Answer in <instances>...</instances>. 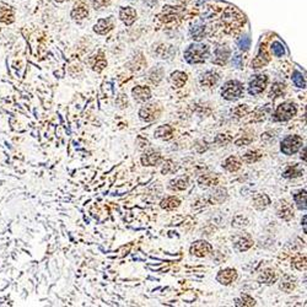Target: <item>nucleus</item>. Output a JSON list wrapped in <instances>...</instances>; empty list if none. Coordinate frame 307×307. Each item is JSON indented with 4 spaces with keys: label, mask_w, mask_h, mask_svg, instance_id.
I'll use <instances>...</instances> for the list:
<instances>
[{
    "label": "nucleus",
    "mask_w": 307,
    "mask_h": 307,
    "mask_svg": "<svg viewBox=\"0 0 307 307\" xmlns=\"http://www.w3.org/2000/svg\"><path fill=\"white\" fill-rule=\"evenodd\" d=\"M296 112L297 109L294 102H283L275 110L272 118L274 122H286L290 121L292 117H295Z\"/></svg>",
    "instance_id": "f03ea898"
},
{
    "label": "nucleus",
    "mask_w": 307,
    "mask_h": 307,
    "mask_svg": "<svg viewBox=\"0 0 307 307\" xmlns=\"http://www.w3.org/2000/svg\"><path fill=\"white\" fill-rule=\"evenodd\" d=\"M208 56H209V45L200 43L191 44L184 50V59L189 64L204 63L207 61Z\"/></svg>",
    "instance_id": "f257e3e1"
},
{
    "label": "nucleus",
    "mask_w": 307,
    "mask_h": 307,
    "mask_svg": "<svg viewBox=\"0 0 307 307\" xmlns=\"http://www.w3.org/2000/svg\"><path fill=\"white\" fill-rule=\"evenodd\" d=\"M269 112H270L269 105H267V106L261 107V109L256 110V112H254V114H253V121H256V122L263 121V119H265V116H267V114L269 113Z\"/></svg>",
    "instance_id": "e433bc0d"
},
{
    "label": "nucleus",
    "mask_w": 307,
    "mask_h": 307,
    "mask_svg": "<svg viewBox=\"0 0 307 307\" xmlns=\"http://www.w3.org/2000/svg\"><path fill=\"white\" fill-rule=\"evenodd\" d=\"M304 145V140L300 135H287L286 138H284L280 143V151H282L284 155H294L296 154L300 149Z\"/></svg>",
    "instance_id": "7ed1b4c3"
},
{
    "label": "nucleus",
    "mask_w": 307,
    "mask_h": 307,
    "mask_svg": "<svg viewBox=\"0 0 307 307\" xmlns=\"http://www.w3.org/2000/svg\"><path fill=\"white\" fill-rule=\"evenodd\" d=\"M106 66H107V62L105 61L102 57H100V58L96 59V63H95V66H93V70L100 73V71H102L105 68H106Z\"/></svg>",
    "instance_id": "49530a36"
},
{
    "label": "nucleus",
    "mask_w": 307,
    "mask_h": 307,
    "mask_svg": "<svg viewBox=\"0 0 307 307\" xmlns=\"http://www.w3.org/2000/svg\"><path fill=\"white\" fill-rule=\"evenodd\" d=\"M179 204H181V201H179L178 198H176V197H167V198L162 199L161 203H160V207L165 210H174L179 207Z\"/></svg>",
    "instance_id": "a878e982"
},
{
    "label": "nucleus",
    "mask_w": 307,
    "mask_h": 307,
    "mask_svg": "<svg viewBox=\"0 0 307 307\" xmlns=\"http://www.w3.org/2000/svg\"><path fill=\"white\" fill-rule=\"evenodd\" d=\"M0 21L4 23H11L14 21V10L8 5L0 6Z\"/></svg>",
    "instance_id": "bb28decb"
},
{
    "label": "nucleus",
    "mask_w": 307,
    "mask_h": 307,
    "mask_svg": "<svg viewBox=\"0 0 307 307\" xmlns=\"http://www.w3.org/2000/svg\"><path fill=\"white\" fill-rule=\"evenodd\" d=\"M187 79H188V76H187V74L183 73V71H175V73H172L171 76H170V81H171L172 85H175L176 88H182V86H184V84L187 83Z\"/></svg>",
    "instance_id": "b1692460"
},
{
    "label": "nucleus",
    "mask_w": 307,
    "mask_h": 307,
    "mask_svg": "<svg viewBox=\"0 0 307 307\" xmlns=\"http://www.w3.org/2000/svg\"><path fill=\"white\" fill-rule=\"evenodd\" d=\"M92 1V5L95 9H101L104 8V6L109 5L110 0H91Z\"/></svg>",
    "instance_id": "3c124183"
},
{
    "label": "nucleus",
    "mask_w": 307,
    "mask_h": 307,
    "mask_svg": "<svg viewBox=\"0 0 307 307\" xmlns=\"http://www.w3.org/2000/svg\"><path fill=\"white\" fill-rule=\"evenodd\" d=\"M191 35L193 40L200 41L201 38H204V36H205V26L200 25V23L194 25L193 27L191 28Z\"/></svg>",
    "instance_id": "72a5a7b5"
},
{
    "label": "nucleus",
    "mask_w": 307,
    "mask_h": 307,
    "mask_svg": "<svg viewBox=\"0 0 307 307\" xmlns=\"http://www.w3.org/2000/svg\"><path fill=\"white\" fill-rule=\"evenodd\" d=\"M292 81H294L295 86H297V88H306V81H305L304 75H302L300 71L295 70L294 73H292Z\"/></svg>",
    "instance_id": "4c0bfd02"
},
{
    "label": "nucleus",
    "mask_w": 307,
    "mask_h": 307,
    "mask_svg": "<svg viewBox=\"0 0 307 307\" xmlns=\"http://www.w3.org/2000/svg\"><path fill=\"white\" fill-rule=\"evenodd\" d=\"M304 174V169L300 165H292V166L285 169V171L283 172V177H285V178H296V177H301Z\"/></svg>",
    "instance_id": "4be33fe9"
},
{
    "label": "nucleus",
    "mask_w": 307,
    "mask_h": 307,
    "mask_svg": "<svg viewBox=\"0 0 307 307\" xmlns=\"http://www.w3.org/2000/svg\"><path fill=\"white\" fill-rule=\"evenodd\" d=\"M219 74L214 70H209L207 73H204L200 78V85L205 86V88H212V86L217 85L219 81Z\"/></svg>",
    "instance_id": "dca6fc26"
},
{
    "label": "nucleus",
    "mask_w": 307,
    "mask_h": 307,
    "mask_svg": "<svg viewBox=\"0 0 307 307\" xmlns=\"http://www.w3.org/2000/svg\"><path fill=\"white\" fill-rule=\"evenodd\" d=\"M247 225H248V220H247V218H244L243 215H237V217H235L234 220H232V226L239 227V229L246 227Z\"/></svg>",
    "instance_id": "58836bf2"
},
{
    "label": "nucleus",
    "mask_w": 307,
    "mask_h": 307,
    "mask_svg": "<svg viewBox=\"0 0 307 307\" xmlns=\"http://www.w3.org/2000/svg\"><path fill=\"white\" fill-rule=\"evenodd\" d=\"M277 280H278L277 273L272 269L264 270V272L260 275V278H258V282L262 283V284H267V285L274 284Z\"/></svg>",
    "instance_id": "393cba45"
},
{
    "label": "nucleus",
    "mask_w": 307,
    "mask_h": 307,
    "mask_svg": "<svg viewBox=\"0 0 307 307\" xmlns=\"http://www.w3.org/2000/svg\"><path fill=\"white\" fill-rule=\"evenodd\" d=\"M160 114V107L159 105L150 104L144 106L143 109L139 111V117L141 121L144 122H153L159 117Z\"/></svg>",
    "instance_id": "0eeeda50"
},
{
    "label": "nucleus",
    "mask_w": 307,
    "mask_h": 307,
    "mask_svg": "<svg viewBox=\"0 0 307 307\" xmlns=\"http://www.w3.org/2000/svg\"><path fill=\"white\" fill-rule=\"evenodd\" d=\"M285 84L283 83H275L274 85L272 86V88H270V92H269V97L270 98H278L280 97V96H284L285 93Z\"/></svg>",
    "instance_id": "2f4dec72"
},
{
    "label": "nucleus",
    "mask_w": 307,
    "mask_h": 307,
    "mask_svg": "<svg viewBox=\"0 0 307 307\" xmlns=\"http://www.w3.org/2000/svg\"><path fill=\"white\" fill-rule=\"evenodd\" d=\"M254 136L253 134H244L243 136H241V138L237 139L236 141H235V145L237 146H242V145H248V144H251L252 141H253Z\"/></svg>",
    "instance_id": "a19ab883"
},
{
    "label": "nucleus",
    "mask_w": 307,
    "mask_h": 307,
    "mask_svg": "<svg viewBox=\"0 0 307 307\" xmlns=\"http://www.w3.org/2000/svg\"><path fill=\"white\" fill-rule=\"evenodd\" d=\"M262 156L263 155L260 150H249L242 156V161L246 164H254V162L260 161Z\"/></svg>",
    "instance_id": "cd10ccee"
},
{
    "label": "nucleus",
    "mask_w": 307,
    "mask_h": 307,
    "mask_svg": "<svg viewBox=\"0 0 307 307\" xmlns=\"http://www.w3.org/2000/svg\"><path fill=\"white\" fill-rule=\"evenodd\" d=\"M241 161L236 156H230L222 162V167L229 172H236L241 169Z\"/></svg>",
    "instance_id": "412c9836"
},
{
    "label": "nucleus",
    "mask_w": 307,
    "mask_h": 307,
    "mask_svg": "<svg viewBox=\"0 0 307 307\" xmlns=\"http://www.w3.org/2000/svg\"><path fill=\"white\" fill-rule=\"evenodd\" d=\"M253 207L257 210H264L270 205V198L264 193H257L253 196Z\"/></svg>",
    "instance_id": "ddd939ff"
},
{
    "label": "nucleus",
    "mask_w": 307,
    "mask_h": 307,
    "mask_svg": "<svg viewBox=\"0 0 307 307\" xmlns=\"http://www.w3.org/2000/svg\"><path fill=\"white\" fill-rule=\"evenodd\" d=\"M113 28V20L111 18L109 19H101L98 20V22L96 23L95 27H93V31L98 35H106Z\"/></svg>",
    "instance_id": "4468645a"
},
{
    "label": "nucleus",
    "mask_w": 307,
    "mask_h": 307,
    "mask_svg": "<svg viewBox=\"0 0 307 307\" xmlns=\"http://www.w3.org/2000/svg\"><path fill=\"white\" fill-rule=\"evenodd\" d=\"M294 201L300 210H306V189L297 192L294 196Z\"/></svg>",
    "instance_id": "7c9ffc66"
},
{
    "label": "nucleus",
    "mask_w": 307,
    "mask_h": 307,
    "mask_svg": "<svg viewBox=\"0 0 307 307\" xmlns=\"http://www.w3.org/2000/svg\"><path fill=\"white\" fill-rule=\"evenodd\" d=\"M237 279V272L236 269H232V268H225V269H221L217 275V280L220 283L221 285H227L232 284L235 280Z\"/></svg>",
    "instance_id": "1a4fd4ad"
},
{
    "label": "nucleus",
    "mask_w": 307,
    "mask_h": 307,
    "mask_svg": "<svg viewBox=\"0 0 307 307\" xmlns=\"http://www.w3.org/2000/svg\"><path fill=\"white\" fill-rule=\"evenodd\" d=\"M231 54V50L226 45H220L215 49L214 58H213V63L217 66H225L229 61V57Z\"/></svg>",
    "instance_id": "9d476101"
},
{
    "label": "nucleus",
    "mask_w": 307,
    "mask_h": 307,
    "mask_svg": "<svg viewBox=\"0 0 307 307\" xmlns=\"http://www.w3.org/2000/svg\"><path fill=\"white\" fill-rule=\"evenodd\" d=\"M295 286H296V280H295L292 277H290V275H285V277L282 279V283H280V285H279L280 289L285 292L292 291V290L295 289Z\"/></svg>",
    "instance_id": "c756f323"
},
{
    "label": "nucleus",
    "mask_w": 307,
    "mask_h": 307,
    "mask_svg": "<svg viewBox=\"0 0 307 307\" xmlns=\"http://www.w3.org/2000/svg\"><path fill=\"white\" fill-rule=\"evenodd\" d=\"M172 134H174V128L171 126H169V124L160 126L155 131V136L159 139H164V140H170L172 138Z\"/></svg>",
    "instance_id": "5701e85b"
},
{
    "label": "nucleus",
    "mask_w": 307,
    "mask_h": 307,
    "mask_svg": "<svg viewBox=\"0 0 307 307\" xmlns=\"http://www.w3.org/2000/svg\"><path fill=\"white\" fill-rule=\"evenodd\" d=\"M305 153H306V148H304V150H302V153H301V159L304 160V161H306V156H305Z\"/></svg>",
    "instance_id": "864d4df0"
},
{
    "label": "nucleus",
    "mask_w": 307,
    "mask_h": 307,
    "mask_svg": "<svg viewBox=\"0 0 307 307\" xmlns=\"http://www.w3.org/2000/svg\"><path fill=\"white\" fill-rule=\"evenodd\" d=\"M119 18L127 26H132L134 21L136 20V11L133 8H131V6L122 8L121 11H119Z\"/></svg>",
    "instance_id": "2eb2a0df"
},
{
    "label": "nucleus",
    "mask_w": 307,
    "mask_h": 307,
    "mask_svg": "<svg viewBox=\"0 0 307 307\" xmlns=\"http://www.w3.org/2000/svg\"><path fill=\"white\" fill-rule=\"evenodd\" d=\"M175 169V165H174V161H171V160H167V161H165L164 164V167H162V175H167L170 174L171 171H174Z\"/></svg>",
    "instance_id": "8fccbe9b"
},
{
    "label": "nucleus",
    "mask_w": 307,
    "mask_h": 307,
    "mask_svg": "<svg viewBox=\"0 0 307 307\" xmlns=\"http://www.w3.org/2000/svg\"><path fill=\"white\" fill-rule=\"evenodd\" d=\"M157 0H146V3L149 4V5H153V4H155L156 3Z\"/></svg>",
    "instance_id": "6e6d98bb"
},
{
    "label": "nucleus",
    "mask_w": 307,
    "mask_h": 307,
    "mask_svg": "<svg viewBox=\"0 0 307 307\" xmlns=\"http://www.w3.org/2000/svg\"><path fill=\"white\" fill-rule=\"evenodd\" d=\"M268 84V76L263 75V74H258V75H254L253 79L249 81L248 86V92L249 95H260L263 91L265 90V86Z\"/></svg>",
    "instance_id": "39448f33"
},
{
    "label": "nucleus",
    "mask_w": 307,
    "mask_h": 307,
    "mask_svg": "<svg viewBox=\"0 0 307 307\" xmlns=\"http://www.w3.org/2000/svg\"><path fill=\"white\" fill-rule=\"evenodd\" d=\"M231 141H232V138L230 135H227V134H218V136L215 138V143L220 146L226 145V144L231 143Z\"/></svg>",
    "instance_id": "c03bdc74"
},
{
    "label": "nucleus",
    "mask_w": 307,
    "mask_h": 307,
    "mask_svg": "<svg viewBox=\"0 0 307 307\" xmlns=\"http://www.w3.org/2000/svg\"><path fill=\"white\" fill-rule=\"evenodd\" d=\"M116 102L117 105H118L119 109H126V107H128V100H127V96L123 95V93H121V95L118 96Z\"/></svg>",
    "instance_id": "09e8293b"
},
{
    "label": "nucleus",
    "mask_w": 307,
    "mask_h": 307,
    "mask_svg": "<svg viewBox=\"0 0 307 307\" xmlns=\"http://www.w3.org/2000/svg\"><path fill=\"white\" fill-rule=\"evenodd\" d=\"M248 112H249V109L247 105H240V106H237L236 109L234 110V114L236 118H242V117L246 116Z\"/></svg>",
    "instance_id": "79ce46f5"
},
{
    "label": "nucleus",
    "mask_w": 307,
    "mask_h": 307,
    "mask_svg": "<svg viewBox=\"0 0 307 307\" xmlns=\"http://www.w3.org/2000/svg\"><path fill=\"white\" fill-rule=\"evenodd\" d=\"M237 45L241 50H247L251 45V40H249L248 36H242L239 41H237Z\"/></svg>",
    "instance_id": "a18cd8bd"
},
{
    "label": "nucleus",
    "mask_w": 307,
    "mask_h": 307,
    "mask_svg": "<svg viewBox=\"0 0 307 307\" xmlns=\"http://www.w3.org/2000/svg\"><path fill=\"white\" fill-rule=\"evenodd\" d=\"M57 1H64V0H57Z\"/></svg>",
    "instance_id": "4d7b16f0"
},
{
    "label": "nucleus",
    "mask_w": 307,
    "mask_h": 307,
    "mask_svg": "<svg viewBox=\"0 0 307 307\" xmlns=\"http://www.w3.org/2000/svg\"><path fill=\"white\" fill-rule=\"evenodd\" d=\"M226 198H227L226 188L220 187V188H217L215 191H213L212 193H210L209 198H208L207 200L212 204H220L222 203V201L226 200Z\"/></svg>",
    "instance_id": "f3484780"
},
{
    "label": "nucleus",
    "mask_w": 307,
    "mask_h": 307,
    "mask_svg": "<svg viewBox=\"0 0 307 307\" xmlns=\"http://www.w3.org/2000/svg\"><path fill=\"white\" fill-rule=\"evenodd\" d=\"M162 75H164V70H162V68L157 66L149 73V79L153 84H159L161 81Z\"/></svg>",
    "instance_id": "c9c22d12"
},
{
    "label": "nucleus",
    "mask_w": 307,
    "mask_h": 307,
    "mask_svg": "<svg viewBox=\"0 0 307 307\" xmlns=\"http://www.w3.org/2000/svg\"><path fill=\"white\" fill-rule=\"evenodd\" d=\"M232 64H234L236 68H242L243 66V62H242V57L240 56V54H236V56L234 57V59H232Z\"/></svg>",
    "instance_id": "603ef678"
},
{
    "label": "nucleus",
    "mask_w": 307,
    "mask_h": 307,
    "mask_svg": "<svg viewBox=\"0 0 307 307\" xmlns=\"http://www.w3.org/2000/svg\"><path fill=\"white\" fill-rule=\"evenodd\" d=\"M191 254L196 256V257L199 258H204L208 257L209 254L213 253V247L212 244L208 243L207 241L204 240H199V241H196L191 246Z\"/></svg>",
    "instance_id": "423d86ee"
},
{
    "label": "nucleus",
    "mask_w": 307,
    "mask_h": 307,
    "mask_svg": "<svg viewBox=\"0 0 307 307\" xmlns=\"http://www.w3.org/2000/svg\"><path fill=\"white\" fill-rule=\"evenodd\" d=\"M275 134H277V133H275V132H272V131L265 132L264 134H262L261 139H262V141H264V143L270 144V143H272V141L275 140V138H277V135H275Z\"/></svg>",
    "instance_id": "de8ad7c7"
},
{
    "label": "nucleus",
    "mask_w": 307,
    "mask_h": 307,
    "mask_svg": "<svg viewBox=\"0 0 307 307\" xmlns=\"http://www.w3.org/2000/svg\"><path fill=\"white\" fill-rule=\"evenodd\" d=\"M188 184H189L188 177L182 176L170 181L169 188L171 189V191H184V189L188 187Z\"/></svg>",
    "instance_id": "a211bd4d"
},
{
    "label": "nucleus",
    "mask_w": 307,
    "mask_h": 307,
    "mask_svg": "<svg viewBox=\"0 0 307 307\" xmlns=\"http://www.w3.org/2000/svg\"><path fill=\"white\" fill-rule=\"evenodd\" d=\"M268 62H269V57H268V54H267V52H265L264 48L261 47L258 56L256 57L253 61H252V68H254V69L262 68V66H264L265 64L268 63Z\"/></svg>",
    "instance_id": "aec40b11"
},
{
    "label": "nucleus",
    "mask_w": 307,
    "mask_h": 307,
    "mask_svg": "<svg viewBox=\"0 0 307 307\" xmlns=\"http://www.w3.org/2000/svg\"><path fill=\"white\" fill-rule=\"evenodd\" d=\"M253 244V241L251 240V237L248 236H243V237H239L237 241L235 242V248L239 252H244L247 249H249Z\"/></svg>",
    "instance_id": "c85d7f7f"
},
{
    "label": "nucleus",
    "mask_w": 307,
    "mask_h": 307,
    "mask_svg": "<svg viewBox=\"0 0 307 307\" xmlns=\"http://www.w3.org/2000/svg\"><path fill=\"white\" fill-rule=\"evenodd\" d=\"M198 183L200 187L208 188V187L217 186V184L219 183V178H218L217 175H213V174L203 175V176H200L198 178Z\"/></svg>",
    "instance_id": "6ab92c4d"
},
{
    "label": "nucleus",
    "mask_w": 307,
    "mask_h": 307,
    "mask_svg": "<svg viewBox=\"0 0 307 307\" xmlns=\"http://www.w3.org/2000/svg\"><path fill=\"white\" fill-rule=\"evenodd\" d=\"M272 52L275 57H283L285 54V47L280 42H273Z\"/></svg>",
    "instance_id": "ea45409f"
},
{
    "label": "nucleus",
    "mask_w": 307,
    "mask_h": 307,
    "mask_svg": "<svg viewBox=\"0 0 307 307\" xmlns=\"http://www.w3.org/2000/svg\"><path fill=\"white\" fill-rule=\"evenodd\" d=\"M88 9L83 5L78 6V8H75L73 11H71V18L76 21L84 20L85 18H88Z\"/></svg>",
    "instance_id": "f704fd0d"
},
{
    "label": "nucleus",
    "mask_w": 307,
    "mask_h": 307,
    "mask_svg": "<svg viewBox=\"0 0 307 307\" xmlns=\"http://www.w3.org/2000/svg\"><path fill=\"white\" fill-rule=\"evenodd\" d=\"M161 160L162 156L160 151L150 150L141 156V164H143V166H156Z\"/></svg>",
    "instance_id": "9b49d317"
},
{
    "label": "nucleus",
    "mask_w": 307,
    "mask_h": 307,
    "mask_svg": "<svg viewBox=\"0 0 307 307\" xmlns=\"http://www.w3.org/2000/svg\"><path fill=\"white\" fill-rule=\"evenodd\" d=\"M132 95L138 102H146L151 98V91L148 86H135L132 90Z\"/></svg>",
    "instance_id": "f8f14e48"
},
{
    "label": "nucleus",
    "mask_w": 307,
    "mask_h": 307,
    "mask_svg": "<svg viewBox=\"0 0 307 307\" xmlns=\"http://www.w3.org/2000/svg\"><path fill=\"white\" fill-rule=\"evenodd\" d=\"M243 95V85L237 80H230L222 86L221 96L227 101L239 100Z\"/></svg>",
    "instance_id": "20e7f679"
},
{
    "label": "nucleus",
    "mask_w": 307,
    "mask_h": 307,
    "mask_svg": "<svg viewBox=\"0 0 307 307\" xmlns=\"http://www.w3.org/2000/svg\"><path fill=\"white\" fill-rule=\"evenodd\" d=\"M235 305L236 306H244V307H251V306H254L256 305V300L253 299V297H251L249 295L244 294L242 295L241 297H239V299L235 300Z\"/></svg>",
    "instance_id": "473e14b6"
},
{
    "label": "nucleus",
    "mask_w": 307,
    "mask_h": 307,
    "mask_svg": "<svg viewBox=\"0 0 307 307\" xmlns=\"http://www.w3.org/2000/svg\"><path fill=\"white\" fill-rule=\"evenodd\" d=\"M277 215L285 221H290L294 218V210L291 204L286 200H280L277 205Z\"/></svg>",
    "instance_id": "6e6552de"
},
{
    "label": "nucleus",
    "mask_w": 307,
    "mask_h": 307,
    "mask_svg": "<svg viewBox=\"0 0 307 307\" xmlns=\"http://www.w3.org/2000/svg\"><path fill=\"white\" fill-rule=\"evenodd\" d=\"M306 219H307V217H306V215H305V217H304V220H302V225H304V230H305V232H306Z\"/></svg>",
    "instance_id": "5fc2aeb1"
},
{
    "label": "nucleus",
    "mask_w": 307,
    "mask_h": 307,
    "mask_svg": "<svg viewBox=\"0 0 307 307\" xmlns=\"http://www.w3.org/2000/svg\"><path fill=\"white\" fill-rule=\"evenodd\" d=\"M294 267L296 268L297 270H306V258H305V256L302 257V256H297L296 258L294 260Z\"/></svg>",
    "instance_id": "37998d69"
}]
</instances>
